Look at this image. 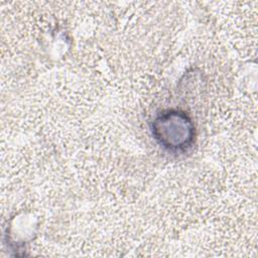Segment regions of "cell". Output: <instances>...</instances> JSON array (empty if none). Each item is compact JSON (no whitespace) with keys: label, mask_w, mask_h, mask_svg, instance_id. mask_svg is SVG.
I'll list each match as a JSON object with an SVG mask.
<instances>
[{"label":"cell","mask_w":258,"mask_h":258,"mask_svg":"<svg viewBox=\"0 0 258 258\" xmlns=\"http://www.w3.org/2000/svg\"><path fill=\"white\" fill-rule=\"evenodd\" d=\"M150 131L155 142L171 153H184L196 140L191 118L178 109H165L157 113L150 123Z\"/></svg>","instance_id":"6da1fadb"}]
</instances>
